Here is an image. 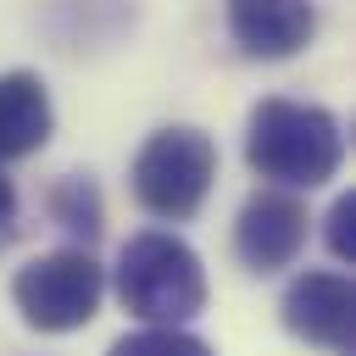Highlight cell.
I'll use <instances>...</instances> for the list:
<instances>
[{
    "label": "cell",
    "instance_id": "cell-1",
    "mask_svg": "<svg viewBox=\"0 0 356 356\" xmlns=\"http://www.w3.org/2000/svg\"><path fill=\"white\" fill-rule=\"evenodd\" d=\"M245 161L273 189H317L345 161V128L312 100H261L245 128Z\"/></svg>",
    "mask_w": 356,
    "mask_h": 356
},
{
    "label": "cell",
    "instance_id": "cell-2",
    "mask_svg": "<svg viewBox=\"0 0 356 356\" xmlns=\"http://www.w3.org/2000/svg\"><path fill=\"white\" fill-rule=\"evenodd\" d=\"M117 300L150 328H178L206 306V267L178 234H134L117 256Z\"/></svg>",
    "mask_w": 356,
    "mask_h": 356
},
{
    "label": "cell",
    "instance_id": "cell-3",
    "mask_svg": "<svg viewBox=\"0 0 356 356\" xmlns=\"http://www.w3.org/2000/svg\"><path fill=\"white\" fill-rule=\"evenodd\" d=\"M134 195L150 217H167V222H184L200 211V200L211 195V178H217V145L211 134L178 122V128H156L139 156H134Z\"/></svg>",
    "mask_w": 356,
    "mask_h": 356
},
{
    "label": "cell",
    "instance_id": "cell-4",
    "mask_svg": "<svg viewBox=\"0 0 356 356\" xmlns=\"http://www.w3.org/2000/svg\"><path fill=\"white\" fill-rule=\"evenodd\" d=\"M106 295V273L95 267L89 250H50L33 256L17 278H11V300L22 312L28 328L39 334H72L100 312Z\"/></svg>",
    "mask_w": 356,
    "mask_h": 356
},
{
    "label": "cell",
    "instance_id": "cell-5",
    "mask_svg": "<svg viewBox=\"0 0 356 356\" xmlns=\"http://www.w3.org/2000/svg\"><path fill=\"white\" fill-rule=\"evenodd\" d=\"M306 245V206L289 195V189H256L245 206H239V222H234V250L250 273H278L300 256Z\"/></svg>",
    "mask_w": 356,
    "mask_h": 356
},
{
    "label": "cell",
    "instance_id": "cell-6",
    "mask_svg": "<svg viewBox=\"0 0 356 356\" xmlns=\"http://www.w3.org/2000/svg\"><path fill=\"white\" fill-rule=\"evenodd\" d=\"M284 328L306 345H323V350H350L356 339V295H350V278L345 273H300L289 289H284Z\"/></svg>",
    "mask_w": 356,
    "mask_h": 356
},
{
    "label": "cell",
    "instance_id": "cell-7",
    "mask_svg": "<svg viewBox=\"0 0 356 356\" xmlns=\"http://www.w3.org/2000/svg\"><path fill=\"white\" fill-rule=\"evenodd\" d=\"M228 33L256 61H284L312 44L317 6L312 0H228Z\"/></svg>",
    "mask_w": 356,
    "mask_h": 356
},
{
    "label": "cell",
    "instance_id": "cell-8",
    "mask_svg": "<svg viewBox=\"0 0 356 356\" xmlns=\"http://www.w3.org/2000/svg\"><path fill=\"white\" fill-rule=\"evenodd\" d=\"M50 128H56V106H50L44 78L28 67L0 72V161H22L44 150Z\"/></svg>",
    "mask_w": 356,
    "mask_h": 356
},
{
    "label": "cell",
    "instance_id": "cell-9",
    "mask_svg": "<svg viewBox=\"0 0 356 356\" xmlns=\"http://www.w3.org/2000/svg\"><path fill=\"white\" fill-rule=\"evenodd\" d=\"M50 217H56L67 234L95 239V234H100V195H95V184H89V178H61V184L50 189Z\"/></svg>",
    "mask_w": 356,
    "mask_h": 356
},
{
    "label": "cell",
    "instance_id": "cell-10",
    "mask_svg": "<svg viewBox=\"0 0 356 356\" xmlns=\"http://www.w3.org/2000/svg\"><path fill=\"white\" fill-rule=\"evenodd\" d=\"M111 356H211V345L184 334V328H150L145 323L139 334H122L111 345Z\"/></svg>",
    "mask_w": 356,
    "mask_h": 356
},
{
    "label": "cell",
    "instance_id": "cell-11",
    "mask_svg": "<svg viewBox=\"0 0 356 356\" xmlns=\"http://www.w3.org/2000/svg\"><path fill=\"white\" fill-rule=\"evenodd\" d=\"M328 250L339 261H356V195H339L328 206Z\"/></svg>",
    "mask_w": 356,
    "mask_h": 356
},
{
    "label": "cell",
    "instance_id": "cell-12",
    "mask_svg": "<svg viewBox=\"0 0 356 356\" xmlns=\"http://www.w3.org/2000/svg\"><path fill=\"white\" fill-rule=\"evenodd\" d=\"M11 228H17V195H11V184L0 178V245L11 239Z\"/></svg>",
    "mask_w": 356,
    "mask_h": 356
}]
</instances>
